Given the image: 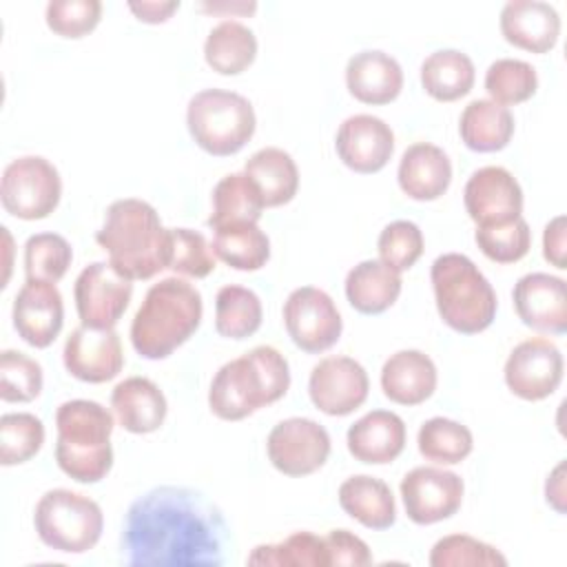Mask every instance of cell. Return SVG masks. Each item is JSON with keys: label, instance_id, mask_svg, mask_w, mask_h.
<instances>
[{"label": "cell", "instance_id": "obj_27", "mask_svg": "<svg viewBox=\"0 0 567 567\" xmlns=\"http://www.w3.org/2000/svg\"><path fill=\"white\" fill-rule=\"evenodd\" d=\"M339 505L368 529H388L396 520V503L390 485L370 474L346 478L339 487Z\"/></svg>", "mask_w": 567, "mask_h": 567}, {"label": "cell", "instance_id": "obj_11", "mask_svg": "<svg viewBox=\"0 0 567 567\" xmlns=\"http://www.w3.org/2000/svg\"><path fill=\"white\" fill-rule=\"evenodd\" d=\"M266 452L277 472L286 476H308L328 461L330 434L312 419L290 416L270 430Z\"/></svg>", "mask_w": 567, "mask_h": 567}, {"label": "cell", "instance_id": "obj_23", "mask_svg": "<svg viewBox=\"0 0 567 567\" xmlns=\"http://www.w3.org/2000/svg\"><path fill=\"white\" fill-rule=\"evenodd\" d=\"M346 86L363 104H390L403 89V71L390 53L361 51L346 64Z\"/></svg>", "mask_w": 567, "mask_h": 567}, {"label": "cell", "instance_id": "obj_34", "mask_svg": "<svg viewBox=\"0 0 567 567\" xmlns=\"http://www.w3.org/2000/svg\"><path fill=\"white\" fill-rule=\"evenodd\" d=\"M213 255L235 270H259L270 259V239L257 224H233L215 230Z\"/></svg>", "mask_w": 567, "mask_h": 567}, {"label": "cell", "instance_id": "obj_39", "mask_svg": "<svg viewBox=\"0 0 567 567\" xmlns=\"http://www.w3.org/2000/svg\"><path fill=\"white\" fill-rule=\"evenodd\" d=\"M73 259L71 244L58 233H35L24 244V272L35 281H60Z\"/></svg>", "mask_w": 567, "mask_h": 567}, {"label": "cell", "instance_id": "obj_10", "mask_svg": "<svg viewBox=\"0 0 567 567\" xmlns=\"http://www.w3.org/2000/svg\"><path fill=\"white\" fill-rule=\"evenodd\" d=\"M284 323L292 343L308 354H319L332 348L343 330L332 297L315 286H301L288 295L284 303Z\"/></svg>", "mask_w": 567, "mask_h": 567}, {"label": "cell", "instance_id": "obj_25", "mask_svg": "<svg viewBox=\"0 0 567 567\" xmlns=\"http://www.w3.org/2000/svg\"><path fill=\"white\" fill-rule=\"evenodd\" d=\"M436 365L421 350H399L381 368V390L399 405H419L436 390Z\"/></svg>", "mask_w": 567, "mask_h": 567}, {"label": "cell", "instance_id": "obj_43", "mask_svg": "<svg viewBox=\"0 0 567 567\" xmlns=\"http://www.w3.org/2000/svg\"><path fill=\"white\" fill-rule=\"evenodd\" d=\"M432 567H463V565H507V558L492 545L467 534H450L434 543L430 551Z\"/></svg>", "mask_w": 567, "mask_h": 567}, {"label": "cell", "instance_id": "obj_16", "mask_svg": "<svg viewBox=\"0 0 567 567\" xmlns=\"http://www.w3.org/2000/svg\"><path fill=\"white\" fill-rule=\"evenodd\" d=\"M463 204L476 226H496L523 217L520 184L503 166L474 171L465 184Z\"/></svg>", "mask_w": 567, "mask_h": 567}, {"label": "cell", "instance_id": "obj_9", "mask_svg": "<svg viewBox=\"0 0 567 567\" xmlns=\"http://www.w3.org/2000/svg\"><path fill=\"white\" fill-rule=\"evenodd\" d=\"M60 195V173L40 155L18 157L2 171L0 199L4 210L18 219L33 221L49 217L58 208Z\"/></svg>", "mask_w": 567, "mask_h": 567}, {"label": "cell", "instance_id": "obj_21", "mask_svg": "<svg viewBox=\"0 0 567 567\" xmlns=\"http://www.w3.org/2000/svg\"><path fill=\"white\" fill-rule=\"evenodd\" d=\"M503 38L529 53H547L560 35V16L549 2L512 0L501 11Z\"/></svg>", "mask_w": 567, "mask_h": 567}, {"label": "cell", "instance_id": "obj_42", "mask_svg": "<svg viewBox=\"0 0 567 567\" xmlns=\"http://www.w3.org/2000/svg\"><path fill=\"white\" fill-rule=\"evenodd\" d=\"M42 368L35 359L18 350L0 354V399L7 403H29L42 392Z\"/></svg>", "mask_w": 567, "mask_h": 567}, {"label": "cell", "instance_id": "obj_12", "mask_svg": "<svg viewBox=\"0 0 567 567\" xmlns=\"http://www.w3.org/2000/svg\"><path fill=\"white\" fill-rule=\"evenodd\" d=\"M133 284L111 261L89 264L75 279L73 297L82 326L113 328L128 308Z\"/></svg>", "mask_w": 567, "mask_h": 567}, {"label": "cell", "instance_id": "obj_22", "mask_svg": "<svg viewBox=\"0 0 567 567\" xmlns=\"http://www.w3.org/2000/svg\"><path fill=\"white\" fill-rule=\"evenodd\" d=\"M346 443L361 463H392L405 447V423L390 410H372L350 425Z\"/></svg>", "mask_w": 567, "mask_h": 567}, {"label": "cell", "instance_id": "obj_33", "mask_svg": "<svg viewBox=\"0 0 567 567\" xmlns=\"http://www.w3.org/2000/svg\"><path fill=\"white\" fill-rule=\"evenodd\" d=\"M257 58V38L255 33L237 22L224 20L210 29L204 42L206 64L221 75H239Z\"/></svg>", "mask_w": 567, "mask_h": 567}, {"label": "cell", "instance_id": "obj_17", "mask_svg": "<svg viewBox=\"0 0 567 567\" xmlns=\"http://www.w3.org/2000/svg\"><path fill=\"white\" fill-rule=\"evenodd\" d=\"M64 368L84 383H104L120 374L124 352L113 328H75L64 343Z\"/></svg>", "mask_w": 567, "mask_h": 567}, {"label": "cell", "instance_id": "obj_35", "mask_svg": "<svg viewBox=\"0 0 567 567\" xmlns=\"http://www.w3.org/2000/svg\"><path fill=\"white\" fill-rule=\"evenodd\" d=\"M261 301L244 286H221L215 297V330L226 339L252 337L261 326Z\"/></svg>", "mask_w": 567, "mask_h": 567}, {"label": "cell", "instance_id": "obj_31", "mask_svg": "<svg viewBox=\"0 0 567 567\" xmlns=\"http://www.w3.org/2000/svg\"><path fill=\"white\" fill-rule=\"evenodd\" d=\"M474 62L458 49H441L430 53L421 64V84L425 93L439 102H454L474 86Z\"/></svg>", "mask_w": 567, "mask_h": 567}, {"label": "cell", "instance_id": "obj_13", "mask_svg": "<svg viewBox=\"0 0 567 567\" xmlns=\"http://www.w3.org/2000/svg\"><path fill=\"white\" fill-rule=\"evenodd\" d=\"M563 354L545 337L520 341L505 361V383L523 401H543L563 381Z\"/></svg>", "mask_w": 567, "mask_h": 567}, {"label": "cell", "instance_id": "obj_41", "mask_svg": "<svg viewBox=\"0 0 567 567\" xmlns=\"http://www.w3.org/2000/svg\"><path fill=\"white\" fill-rule=\"evenodd\" d=\"M474 239L481 252L496 264L520 261L532 246V230L523 217L496 226H476Z\"/></svg>", "mask_w": 567, "mask_h": 567}, {"label": "cell", "instance_id": "obj_29", "mask_svg": "<svg viewBox=\"0 0 567 567\" xmlns=\"http://www.w3.org/2000/svg\"><path fill=\"white\" fill-rule=\"evenodd\" d=\"M463 144L476 153H496L514 135V115L494 100H472L458 120Z\"/></svg>", "mask_w": 567, "mask_h": 567}, {"label": "cell", "instance_id": "obj_47", "mask_svg": "<svg viewBox=\"0 0 567 567\" xmlns=\"http://www.w3.org/2000/svg\"><path fill=\"white\" fill-rule=\"evenodd\" d=\"M328 549V565H354L363 567L372 563L370 547L357 534L348 529H332L323 536Z\"/></svg>", "mask_w": 567, "mask_h": 567}, {"label": "cell", "instance_id": "obj_40", "mask_svg": "<svg viewBox=\"0 0 567 567\" xmlns=\"http://www.w3.org/2000/svg\"><path fill=\"white\" fill-rule=\"evenodd\" d=\"M44 443V425L35 414L9 412L0 419V463L18 465L33 458Z\"/></svg>", "mask_w": 567, "mask_h": 567}, {"label": "cell", "instance_id": "obj_6", "mask_svg": "<svg viewBox=\"0 0 567 567\" xmlns=\"http://www.w3.org/2000/svg\"><path fill=\"white\" fill-rule=\"evenodd\" d=\"M430 279L445 326L461 334H478L492 326L498 308L496 292L470 257L461 252L436 257Z\"/></svg>", "mask_w": 567, "mask_h": 567}, {"label": "cell", "instance_id": "obj_32", "mask_svg": "<svg viewBox=\"0 0 567 567\" xmlns=\"http://www.w3.org/2000/svg\"><path fill=\"white\" fill-rule=\"evenodd\" d=\"M264 199L255 182L246 173H230L213 188V213L208 226L213 230L233 224H257L264 210Z\"/></svg>", "mask_w": 567, "mask_h": 567}, {"label": "cell", "instance_id": "obj_7", "mask_svg": "<svg viewBox=\"0 0 567 567\" xmlns=\"http://www.w3.org/2000/svg\"><path fill=\"white\" fill-rule=\"evenodd\" d=\"M186 126L202 151L215 157H228L250 142L257 117L248 97L235 91L204 89L188 102Z\"/></svg>", "mask_w": 567, "mask_h": 567}, {"label": "cell", "instance_id": "obj_28", "mask_svg": "<svg viewBox=\"0 0 567 567\" xmlns=\"http://www.w3.org/2000/svg\"><path fill=\"white\" fill-rule=\"evenodd\" d=\"M401 272L381 259L359 261L346 277V297L361 315H381L394 306L401 295Z\"/></svg>", "mask_w": 567, "mask_h": 567}, {"label": "cell", "instance_id": "obj_37", "mask_svg": "<svg viewBox=\"0 0 567 567\" xmlns=\"http://www.w3.org/2000/svg\"><path fill=\"white\" fill-rule=\"evenodd\" d=\"M248 565L266 567H328V549L323 538L310 532H295L275 545H257Z\"/></svg>", "mask_w": 567, "mask_h": 567}, {"label": "cell", "instance_id": "obj_8", "mask_svg": "<svg viewBox=\"0 0 567 567\" xmlns=\"http://www.w3.org/2000/svg\"><path fill=\"white\" fill-rule=\"evenodd\" d=\"M33 525L38 538L47 547L66 554H84L97 545L104 529V516L93 498L58 487L40 496L33 512Z\"/></svg>", "mask_w": 567, "mask_h": 567}, {"label": "cell", "instance_id": "obj_24", "mask_svg": "<svg viewBox=\"0 0 567 567\" xmlns=\"http://www.w3.org/2000/svg\"><path fill=\"white\" fill-rule=\"evenodd\" d=\"M396 179L410 199L432 202L450 188L452 162L436 144L416 142L401 155Z\"/></svg>", "mask_w": 567, "mask_h": 567}, {"label": "cell", "instance_id": "obj_49", "mask_svg": "<svg viewBox=\"0 0 567 567\" xmlns=\"http://www.w3.org/2000/svg\"><path fill=\"white\" fill-rule=\"evenodd\" d=\"M128 9L133 11V16L140 20V22H146V24H159V22H166L177 9H179V2H153V0H144V2H128Z\"/></svg>", "mask_w": 567, "mask_h": 567}, {"label": "cell", "instance_id": "obj_26", "mask_svg": "<svg viewBox=\"0 0 567 567\" xmlns=\"http://www.w3.org/2000/svg\"><path fill=\"white\" fill-rule=\"evenodd\" d=\"M111 408L120 425L133 434L159 430L168 412L164 392L146 377H128L120 381L111 392Z\"/></svg>", "mask_w": 567, "mask_h": 567}, {"label": "cell", "instance_id": "obj_50", "mask_svg": "<svg viewBox=\"0 0 567 567\" xmlns=\"http://www.w3.org/2000/svg\"><path fill=\"white\" fill-rule=\"evenodd\" d=\"M565 461H560L547 476L545 483V501L558 512L565 514Z\"/></svg>", "mask_w": 567, "mask_h": 567}, {"label": "cell", "instance_id": "obj_20", "mask_svg": "<svg viewBox=\"0 0 567 567\" xmlns=\"http://www.w3.org/2000/svg\"><path fill=\"white\" fill-rule=\"evenodd\" d=\"M64 323V303L55 284L27 279L13 299V328L33 348H49Z\"/></svg>", "mask_w": 567, "mask_h": 567}, {"label": "cell", "instance_id": "obj_36", "mask_svg": "<svg viewBox=\"0 0 567 567\" xmlns=\"http://www.w3.org/2000/svg\"><path fill=\"white\" fill-rule=\"evenodd\" d=\"M416 443H419V452L427 461H434L441 465H454L472 454L474 436L467 425L454 419L432 416L421 425Z\"/></svg>", "mask_w": 567, "mask_h": 567}, {"label": "cell", "instance_id": "obj_4", "mask_svg": "<svg viewBox=\"0 0 567 567\" xmlns=\"http://www.w3.org/2000/svg\"><path fill=\"white\" fill-rule=\"evenodd\" d=\"M202 295L179 277L153 284L133 317L131 343L144 359H166L186 343L202 323Z\"/></svg>", "mask_w": 567, "mask_h": 567}, {"label": "cell", "instance_id": "obj_14", "mask_svg": "<svg viewBox=\"0 0 567 567\" xmlns=\"http://www.w3.org/2000/svg\"><path fill=\"white\" fill-rule=\"evenodd\" d=\"M463 478L450 470L421 465L401 481L405 514L416 525H434L454 516L463 503Z\"/></svg>", "mask_w": 567, "mask_h": 567}, {"label": "cell", "instance_id": "obj_45", "mask_svg": "<svg viewBox=\"0 0 567 567\" xmlns=\"http://www.w3.org/2000/svg\"><path fill=\"white\" fill-rule=\"evenodd\" d=\"M168 268L186 277H208L215 270V255L206 237L190 228H171Z\"/></svg>", "mask_w": 567, "mask_h": 567}, {"label": "cell", "instance_id": "obj_30", "mask_svg": "<svg viewBox=\"0 0 567 567\" xmlns=\"http://www.w3.org/2000/svg\"><path fill=\"white\" fill-rule=\"evenodd\" d=\"M244 173L255 182L261 193L264 206L275 208L288 204L299 188V171L290 153L277 146H266L252 153Z\"/></svg>", "mask_w": 567, "mask_h": 567}, {"label": "cell", "instance_id": "obj_3", "mask_svg": "<svg viewBox=\"0 0 567 567\" xmlns=\"http://www.w3.org/2000/svg\"><path fill=\"white\" fill-rule=\"evenodd\" d=\"M288 388L290 368L286 357L272 346H257L217 370L208 390V405L221 421H241L279 401Z\"/></svg>", "mask_w": 567, "mask_h": 567}, {"label": "cell", "instance_id": "obj_18", "mask_svg": "<svg viewBox=\"0 0 567 567\" xmlns=\"http://www.w3.org/2000/svg\"><path fill=\"white\" fill-rule=\"evenodd\" d=\"M334 148L350 171L361 175L379 173L394 153V133L377 115H350L337 131Z\"/></svg>", "mask_w": 567, "mask_h": 567}, {"label": "cell", "instance_id": "obj_5", "mask_svg": "<svg viewBox=\"0 0 567 567\" xmlns=\"http://www.w3.org/2000/svg\"><path fill=\"white\" fill-rule=\"evenodd\" d=\"M55 461L78 483L102 481L113 465V414L97 401H64L55 412Z\"/></svg>", "mask_w": 567, "mask_h": 567}, {"label": "cell", "instance_id": "obj_38", "mask_svg": "<svg viewBox=\"0 0 567 567\" xmlns=\"http://www.w3.org/2000/svg\"><path fill=\"white\" fill-rule=\"evenodd\" d=\"M538 89L536 69L516 58H501L485 71V91L503 106L527 102Z\"/></svg>", "mask_w": 567, "mask_h": 567}, {"label": "cell", "instance_id": "obj_1", "mask_svg": "<svg viewBox=\"0 0 567 567\" xmlns=\"http://www.w3.org/2000/svg\"><path fill=\"white\" fill-rule=\"evenodd\" d=\"M226 538L221 512L202 492L162 485L131 503L122 549L135 567H217Z\"/></svg>", "mask_w": 567, "mask_h": 567}, {"label": "cell", "instance_id": "obj_44", "mask_svg": "<svg viewBox=\"0 0 567 567\" xmlns=\"http://www.w3.org/2000/svg\"><path fill=\"white\" fill-rule=\"evenodd\" d=\"M377 248L385 266L403 272L410 270L423 255V233L414 221L396 219L381 230Z\"/></svg>", "mask_w": 567, "mask_h": 567}, {"label": "cell", "instance_id": "obj_48", "mask_svg": "<svg viewBox=\"0 0 567 567\" xmlns=\"http://www.w3.org/2000/svg\"><path fill=\"white\" fill-rule=\"evenodd\" d=\"M543 255L556 268H567V221L565 215H556L543 233Z\"/></svg>", "mask_w": 567, "mask_h": 567}, {"label": "cell", "instance_id": "obj_15", "mask_svg": "<svg viewBox=\"0 0 567 567\" xmlns=\"http://www.w3.org/2000/svg\"><path fill=\"white\" fill-rule=\"evenodd\" d=\"M368 390V372L352 357H326L312 368L308 379L310 401L328 416L354 412L365 403Z\"/></svg>", "mask_w": 567, "mask_h": 567}, {"label": "cell", "instance_id": "obj_46", "mask_svg": "<svg viewBox=\"0 0 567 567\" xmlns=\"http://www.w3.org/2000/svg\"><path fill=\"white\" fill-rule=\"evenodd\" d=\"M47 27L62 38L91 33L102 18L100 0H53L47 4Z\"/></svg>", "mask_w": 567, "mask_h": 567}, {"label": "cell", "instance_id": "obj_19", "mask_svg": "<svg viewBox=\"0 0 567 567\" xmlns=\"http://www.w3.org/2000/svg\"><path fill=\"white\" fill-rule=\"evenodd\" d=\"M518 319L547 334L567 330V286L565 279L549 272L523 275L512 292Z\"/></svg>", "mask_w": 567, "mask_h": 567}, {"label": "cell", "instance_id": "obj_2", "mask_svg": "<svg viewBox=\"0 0 567 567\" xmlns=\"http://www.w3.org/2000/svg\"><path fill=\"white\" fill-rule=\"evenodd\" d=\"M95 241L109 261L131 281L151 279L168 268L171 228H164L157 210L135 197H124L106 208Z\"/></svg>", "mask_w": 567, "mask_h": 567}]
</instances>
